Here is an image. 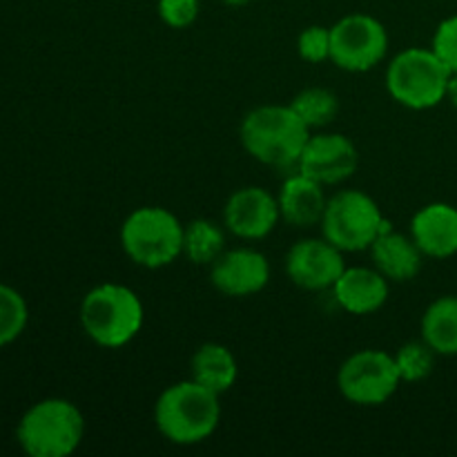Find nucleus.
Returning a JSON list of instances; mask_svg holds the SVG:
<instances>
[{"instance_id": "obj_23", "label": "nucleus", "mask_w": 457, "mask_h": 457, "mask_svg": "<svg viewBox=\"0 0 457 457\" xmlns=\"http://www.w3.org/2000/svg\"><path fill=\"white\" fill-rule=\"evenodd\" d=\"M395 364L402 382H422L436 369V351L427 342H409L395 353Z\"/></svg>"}, {"instance_id": "obj_27", "label": "nucleus", "mask_w": 457, "mask_h": 457, "mask_svg": "<svg viewBox=\"0 0 457 457\" xmlns=\"http://www.w3.org/2000/svg\"><path fill=\"white\" fill-rule=\"evenodd\" d=\"M446 98L451 101V105L457 110V71L451 74V80H449V92H446Z\"/></svg>"}, {"instance_id": "obj_12", "label": "nucleus", "mask_w": 457, "mask_h": 457, "mask_svg": "<svg viewBox=\"0 0 457 457\" xmlns=\"http://www.w3.org/2000/svg\"><path fill=\"white\" fill-rule=\"evenodd\" d=\"M279 201L259 186L239 187L223 208V226L239 239L257 241L270 235L279 223Z\"/></svg>"}, {"instance_id": "obj_11", "label": "nucleus", "mask_w": 457, "mask_h": 457, "mask_svg": "<svg viewBox=\"0 0 457 457\" xmlns=\"http://www.w3.org/2000/svg\"><path fill=\"white\" fill-rule=\"evenodd\" d=\"M346 270L344 253L328 239H299L286 257L290 281L303 290H333L335 281Z\"/></svg>"}, {"instance_id": "obj_18", "label": "nucleus", "mask_w": 457, "mask_h": 457, "mask_svg": "<svg viewBox=\"0 0 457 457\" xmlns=\"http://www.w3.org/2000/svg\"><path fill=\"white\" fill-rule=\"evenodd\" d=\"M190 378L208 391L223 395L235 386L239 378V366L232 351L223 344L208 342L195 351L190 360Z\"/></svg>"}, {"instance_id": "obj_19", "label": "nucleus", "mask_w": 457, "mask_h": 457, "mask_svg": "<svg viewBox=\"0 0 457 457\" xmlns=\"http://www.w3.org/2000/svg\"><path fill=\"white\" fill-rule=\"evenodd\" d=\"M422 339L436 355H457V295H445L428 303L422 315Z\"/></svg>"}, {"instance_id": "obj_13", "label": "nucleus", "mask_w": 457, "mask_h": 457, "mask_svg": "<svg viewBox=\"0 0 457 457\" xmlns=\"http://www.w3.org/2000/svg\"><path fill=\"white\" fill-rule=\"evenodd\" d=\"M210 281L226 297H250L262 293L270 281L266 254L253 248L226 250L210 266Z\"/></svg>"}, {"instance_id": "obj_5", "label": "nucleus", "mask_w": 457, "mask_h": 457, "mask_svg": "<svg viewBox=\"0 0 457 457\" xmlns=\"http://www.w3.org/2000/svg\"><path fill=\"white\" fill-rule=\"evenodd\" d=\"M120 245L137 266L159 270L183 254V223L168 208L145 205L123 221Z\"/></svg>"}, {"instance_id": "obj_1", "label": "nucleus", "mask_w": 457, "mask_h": 457, "mask_svg": "<svg viewBox=\"0 0 457 457\" xmlns=\"http://www.w3.org/2000/svg\"><path fill=\"white\" fill-rule=\"evenodd\" d=\"M219 397L221 395L208 391L192 378L172 384L154 404L156 428L172 445H199L208 440L221 422Z\"/></svg>"}, {"instance_id": "obj_2", "label": "nucleus", "mask_w": 457, "mask_h": 457, "mask_svg": "<svg viewBox=\"0 0 457 457\" xmlns=\"http://www.w3.org/2000/svg\"><path fill=\"white\" fill-rule=\"evenodd\" d=\"M312 129L290 105H262L244 116L239 138L244 150L270 168L297 165Z\"/></svg>"}, {"instance_id": "obj_24", "label": "nucleus", "mask_w": 457, "mask_h": 457, "mask_svg": "<svg viewBox=\"0 0 457 457\" xmlns=\"http://www.w3.org/2000/svg\"><path fill=\"white\" fill-rule=\"evenodd\" d=\"M297 52L306 62L330 61V27L311 25L299 34Z\"/></svg>"}, {"instance_id": "obj_21", "label": "nucleus", "mask_w": 457, "mask_h": 457, "mask_svg": "<svg viewBox=\"0 0 457 457\" xmlns=\"http://www.w3.org/2000/svg\"><path fill=\"white\" fill-rule=\"evenodd\" d=\"M290 107L311 129H321L333 123L339 114V98L326 87L302 89Z\"/></svg>"}, {"instance_id": "obj_6", "label": "nucleus", "mask_w": 457, "mask_h": 457, "mask_svg": "<svg viewBox=\"0 0 457 457\" xmlns=\"http://www.w3.org/2000/svg\"><path fill=\"white\" fill-rule=\"evenodd\" d=\"M451 70L433 49L409 47L397 54L386 70V89L409 110H431L446 98Z\"/></svg>"}, {"instance_id": "obj_9", "label": "nucleus", "mask_w": 457, "mask_h": 457, "mask_svg": "<svg viewBox=\"0 0 457 457\" xmlns=\"http://www.w3.org/2000/svg\"><path fill=\"white\" fill-rule=\"evenodd\" d=\"M388 54V31L369 13H348L330 27V61L344 71L373 70Z\"/></svg>"}, {"instance_id": "obj_14", "label": "nucleus", "mask_w": 457, "mask_h": 457, "mask_svg": "<svg viewBox=\"0 0 457 457\" xmlns=\"http://www.w3.org/2000/svg\"><path fill=\"white\" fill-rule=\"evenodd\" d=\"M411 237L424 257H453L457 254V208L445 201L427 204L411 219Z\"/></svg>"}, {"instance_id": "obj_17", "label": "nucleus", "mask_w": 457, "mask_h": 457, "mask_svg": "<svg viewBox=\"0 0 457 457\" xmlns=\"http://www.w3.org/2000/svg\"><path fill=\"white\" fill-rule=\"evenodd\" d=\"M277 201H279L281 219L295 228H312L321 223L326 204H328L324 186L303 172L290 174L286 179L284 186L279 187Z\"/></svg>"}, {"instance_id": "obj_10", "label": "nucleus", "mask_w": 457, "mask_h": 457, "mask_svg": "<svg viewBox=\"0 0 457 457\" xmlns=\"http://www.w3.org/2000/svg\"><path fill=\"white\" fill-rule=\"evenodd\" d=\"M357 165H360V152L355 143L344 134L333 132L311 134L297 161L299 172L315 179L321 186L346 181L357 172Z\"/></svg>"}, {"instance_id": "obj_28", "label": "nucleus", "mask_w": 457, "mask_h": 457, "mask_svg": "<svg viewBox=\"0 0 457 457\" xmlns=\"http://www.w3.org/2000/svg\"><path fill=\"white\" fill-rule=\"evenodd\" d=\"M223 3H226L228 7H244V4H248L250 0H223Z\"/></svg>"}, {"instance_id": "obj_22", "label": "nucleus", "mask_w": 457, "mask_h": 457, "mask_svg": "<svg viewBox=\"0 0 457 457\" xmlns=\"http://www.w3.org/2000/svg\"><path fill=\"white\" fill-rule=\"evenodd\" d=\"M29 324V308L25 297L12 286L0 281V348L9 346L25 333Z\"/></svg>"}, {"instance_id": "obj_25", "label": "nucleus", "mask_w": 457, "mask_h": 457, "mask_svg": "<svg viewBox=\"0 0 457 457\" xmlns=\"http://www.w3.org/2000/svg\"><path fill=\"white\" fill-rule=\"evenodd\" d=\"M431 49L437 54L442 62L451 70V74L457 71V13L455 16L445 18L437 25L436 34H433Z\"/></svg>"}, {"instance_id": "obj_3", "label": "nucleus", "mask_w": 457, "mask_h": 457, "mask_svg": "<svg viewBox=\"0 0 457 457\" xmlns=\"http://www.w3.org/2000/svg\"><path fill=\"white\" fill-rule=\"evenodd\" d=\"M83 333L101 348H123L141 333L145 308L123 284H101L89 290L79 308Z\"/></svg>"}, {"instance_id": "obj_8", "label": "nucleus", "mask_w": 457, "mask_h": 457, "mask_svg": "<svg viewBox=\"0 0 457 457\" xmlns=\"http://www.w3.org/2000/svg\"><path fill=\"white\" fill-rule=\"evenodd\" d=\"M395 357L379 348L353 353L337 370V388L355 406H382L400 388Z\"/></svg>"}, {"instance_id": "obj_20", "label": "nucleus", "mask_w": 457, "mask_h": 457, "mask_svg": "<svg viewBox=\"0 0 457 457\" xmlns=\"http://www.w3.org/2000/svg\"><path fill=\"white\" fill-rule=\"evenodd\" d=\"M226 253V235L217 223L195 219L183 226V257L196 266H212Z\"/></svg>"}, {"instance_id": "obj_16", "label": "nucleus", "mask_w": 457, "mask_h": 457, "mask_svg": "<svg viewBox=\"0 0 457 457\" xmlns=\"http://www.w3.org/2000/svg\"><path fill=\"white\" fill-rule=\"evenodd\" d=\"M370 257H373L375 268L395 284L415 279L424 263V253L418 248L413 237L393 230V226L379 232V237L370 245Z\"/></svg>"}, {"instance_id": "obj_4", "label": "nucleus", "mask_w": 457, "mask_h": 457, "mask_svg": "<svg viewBox=\"0 0 457 457\" xmlns=\"http://www.w3.org/2000/svg\"><path fill=\"white\" fill-rule=\"evenodd\" d=\"M85 437V418L74 402L47 397L22 413L16 427L21 449L31 457H67Z\"/></svg>"}, {"instance_id": "obj_15", "label": "nucleus", "mask_w": 457, "mask_h": 457, "mask_svg": "<svg viewBox=\"0 0 457 457\" xmlns=\"http://www.w3.org/2000/svg\"><path fill=\"white\" fill-rule=\"evenodd\" d=\"M388 284L378 268H346L333 286L335 302L351 315H373L386 303Z\"/></svg>"}, {"instance_id": "obj_7", "label": "nucleus", "mask_w": 457, "mask_h": 457, "mask_svg": "<svg viewBox=\"0 0 457 457\" xmlns=\"http://www.w3.org/2000/svg\"><path fill=\"white\" fill-rule=\"evenodd\" d=\"M321 235L342 253L370 250L379 232L386 230V221L378 201L361 190H342L330 196L321 219Z\"/></svg>"}, {"instance_id": "obj_26", "label": "nucleus", "mask_w": 457, "mask_h": 457, "mask_svg": "<svg viewBox=\"0 0 457 457\" xmlns=\"http://www.w3.org/2000/svg\"><path fill=\"white\" fill-rule=\"evenodd\" d=\"M199 0H159V16L172 29H186L199 16Z\"/></svg>"}]
</instances>
